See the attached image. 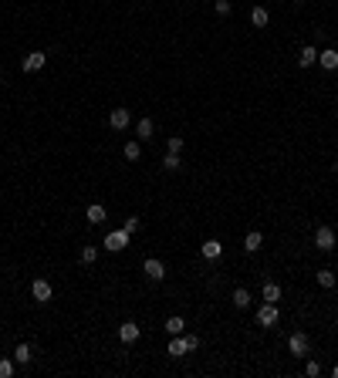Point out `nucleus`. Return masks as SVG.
<instances>
[{
	"instance_id": "1",
	"label": "nucleus",
	"mask_w": 338,
	"mask_h": 378,
	"mask_svg": "<svg viewBox=\"0 0 338 378\" xmlns=\"http://www.w3.org/2000/svg\"><path fill=\"white\" fill-rule=\"evenodd\" d=\"M31 297L37 301V304H48V301L54 297V287H51V281H44V277H34V281H31Z\"/></svg>"
},
{
	"instance_id": "2",
	"label": "nucleus",
	"mask_w": 338,
	"mask_h": 378,
	"mask_svg": "<svg viewBox=\"0 0 338 378\" xmlns=\"http://www.w3.org/2000/svg\"><path fill=\"white\" fill-rule=\"evenodd\" d=\"M105 250H112V253H119V250L129 247V233L125 230H112V233H105Z\"/></svg>"
},
{
	"instance_id": "3",
	"label": "nucleus",
	"mask_w": 338,
	"mask_h": 378,
	"mask_svg": "<svg viewBox=\"0 0 338 378\" xmlns=\"http://www.w3.org/2000/svg\"><path fill=\"white\" fill-rule=\"evenodd\" d=\"M314 247L325 250V253L335 250V230H331V226H318V230H314Z\"/></svg>"
},
{
	"instance_id": "4",
	"label": "nucleus",
	"mask_w": 338,
	"mask_h": 378,
	"mask_svg": "<svg viewBox=\"0 0 338 378\" xmlns=\"http://www.w3.org/2000/svg\"><path fill=\"white\" fill-rule=\"evenodd\" d=\"M257 324L260 328H274V324H277V304H260L257 307Z\"/></svg>"
},
{
	"instance_id": "5",
	"label": "nucleus",
	"mask_w": 338,
	"mask_h": 378,
	"mask_svg": "<svg viewBox=\"0 0 338 378\" xmlns=\"http://www.w3.org/2000/svg\"><path fill=\"white\" fill-rule=\"evenodd\" d=\"M288 351L294 354V358H305L308 354V338H305V331H294L288 338Z\"/></svg>"
},
{
	"instance_id": "6",
	"label": "nucleus",
	"mask_w": 338,
	"mask_h": 378,
	"mask_svg": "<svg viewBox=\"0 0 338 378\" xmlns=\"http://www.w3.org/2000/svg\"><path fill=\"white\" fill-rule=\"evenodd\" d=\"M129 122H132L129 108H112V115H108V125H112L115 132H125V129H129Z\"/></svg>"
},
{
	"instance_id": "7",
	"label": "nucleus",
	"mask_w": 338,
	"mask_h": 378,
	"mask_svg": "<svg viewBox=\"0 0 338 378\" xmlns=\"http://www.w3.org/2000/svg\"><path fill=\"white\" fill-rule=\"evenodd\" d=\"M48 65V54L44 51H34V54H27L24 61H21V68H24L27 74H34V71H41V68Z\"/></svg>"
},
{
	"instance_id": "8",
	"label": "nucleus",
	"mask_w": 338,
	"mask_h": 378,
	"mask_svg": "<svg viewBox=\"0 0 338 378\" xmlns=\"http://www.w3.org/2000/svg\"><path fill=\"white\" fill-rule=\"evenodd\" d=\"M142 274L149 277V281H162V277H166V267H162V260L149 257V260L142 264Z\"/></svg>"
},
{
	"instance_id": "9",
	"label": "nucleus",
	"mask_w": 338,
	"mask_h": 378,
	"mask_svg": "<svg viewBox=\"0 0 338 378\" xmlns=\"http://www.w3.org/2000/svg\"><path fill=\"white\" fill-rule=\"evenodd\" d=\"M183 354H190V341H186V334H173V341H169V358H183Z\"/></svg>"
},
{
	"instance_id": "10",
	"label": "nucleus",
	"mask_w": 338,
	"mask_h": 378,
	"mask_svg": "<svg viewBox=\"0 0 338 378\" xmlns=\"http://www.w3.org/2000/svg\"><path fill=\"white\" fill-rule=\"evenodd\" d=\"M153 132H156V122L149 118V115H142V118L136 122V135L142 138V142H149V138H153Z\"/></svg>"
},
{
	"instance_id": "11",
	"label": "nucleus",
	"mask_w": 338,
	"mask_h": 378,
	"mask_svg": "<svg viewBox=\"0 0 338 378\" xmlns=\"http://www.w3.org/2000/svg\"><path fill=\"white\" fill-rule=\"evenodd\" d=\"M119 338L125 341V345H132V341L139 338V324H136V321H122V324H119Z\"/></svg>"
},
{
	"instance_id": "12",
	"label": "nucleus",
	"mask_w": 338,
	"mask_h": 378,
	"mask_svg": "<svg viewBox=\"0 0 338 378\" xmlns=\"http://www.w3.org/2000/svg\"><path fill=\"white\" fill-rule=\"evenodd\" d=\"M318 65H322L325 71H335V68H338V51H335V48L318 51Z\"/></svg>"
},
{
	"instance_id": "13",
	"label": "nucleus",
	"mask_w": 338,
	"mask_h": 378,
	"mask_svg": "<svg viewBox=\"0 0 338 378\" xmlns=\"http://www.w3.org/2000/svg\"><path fill=\"white\" fill-rule=\"evenodd\" d=\"M260 297H264L267 304H277V301H281V287H277L274 281H267L264 287H260Z\"/></svg>"
},
{
	"instance_id": "14",
	"label": "nucleus",
	"mask_w": 338,
	"mask_h": 378,
	"mask_svg": "<svg viewBox=\"0 0 338 378\" xmlns=\"http://www.w3.org/2000/svg\"><path fill=\"white\" fill-rule=\"evenodd\" d=\"M260 247H264V236H260L257 230H250V233L243 236V250H247V253H257Z\"/></svg>"
},
{
	"instance_id": "15",
	"label": "nucleus",
	"mask_w": 338,
	"mask_h": 378,
	"mask_svg": "<svg viewBox=\"0 0 338 378\" xmlns=\"http://www.w3.org/2000/svg\"><path fill=\"white\" fill-rule=\"evenodd\" d=\"M200 253H203L206 260H217L220 253H223V243H220V240H206V243L200 247Z\"/></svg>"
},
{
	"instance_id": "16",
	"label": "nucleus",
	"mask_w": 338,
	"mask_h": 378,
	"mask_svg": "<svg viewBox=\"0 0 338 378\" xmlns=\"http://www.w3.org/2000/svg\"><path fill=\"white\" fill-rule=\"evenodd\" d=\"M31 358H34V348L21 341V345L14 348V362H17V365H27V362H31Z\"/></svg>"
},
{
	"instance_id": "17",
	"label": "nucleus",
	"mask_w": 338,
	"mask_h": 378,
	"mask_svg": "<svg viewBox=\"0 0 338 378\" xmlns=\"http://www.w3.org/2000/svg\"><path fill=\"white\" fill-rule=\"evenodd\" d=\"M314 61H318V51H314L311 44H305V48H301V54H298V65H301V68H311Z\"/></svg>"
},
{
	"instance_id": "18",
	"label": "nucleus",
	"mask_w": 338,
	"mask_h": 378,
	"mask_svg": "<svg viewBox=\"0 0 338 378\" xmlns=\"http://www.w3.org/2000/svg\"><path fill=\"white\" fill-rule=\"evenodd\" d=\"M166 331H169V334H183V331H186V321L179 317V314H173V317H166Z\"/></svg>"
},
{
	"instance_id": "19",
	"label": "nucleus",
	"mask_w": 338,
	"mask_h": 378,
	"mask_svg": "<svg viewBox=\"0 0 338 378\" xmlns=\"http://www.w3.org/2000/svg\"><path fill=\"white\" fill-rule=\"evenodd\" d=\"M230 301H234L237 307H250V290L247 287H237L234 294H230Z\"/></svg>"
},
{
	"instance_id": "20",
	"label": "nucleus",
	"mask_w": 338,
	"mask_h": 378,
	"mask_svg": "<svg viewBox=\"0 0 338 378\" xmlns=\"http://www.w3.org/2000/svg\"><path fill=\"white\" fill-rule=\"evenodd\" d=\"M179 166H183V162H179V152H166V155H162V169H166V172H176Z\"/></svg>"
},
{
	"instance_id": "21",
	"label": "nucleus",
	"mask_w": 338,
	"mask_h": 378,
	"mask_svg": "<svg viewBox=\"0 0 338 378\" xmlns=\"http://www.w3.org/2000/svg\"><path fill=\"white\" fill-rule=\"evenodd\" d=\"M250 21H254V27H267V21H271V14H267L264 7H254V10H250Z\"/></svg>"
},
{
	"instance_id": "22",
	"label": "nucleus",
	"mask_w": 338,
	"mask_h": 378,
	"mask_svg": "<svg viewBox=\"0 0 338 378\" xmlns=\"http://www.w3.org/2000/svg\"><path fill=\"white\" fill-rule=\"evenodd\" d=\"M88 223H105V206L91 203V206H88Z\"/></svg>"
},
{
	"instance_id": "23",
	"label": "nucleus",
	"mask_w": 338,
	"mask_h": 378,
	"mask_svg": "<svg viewBox=\"0 0 338 378\" xmlns=\"http://www.w3.org/2000/svg\"><path fill=\"white\" fill-rule=\"evenodd\" d=\"M122 152H125V159H129V162H136L139 155H142V145H139V142H125V149H122Z\"/></svg>"
},
{
	"instance_id": "24",
	"label": "nucleus",
	"mask_w": 338,
	"mask_h": 378,
	"mask_svg": "<svg viewBox=\"0 0 338 378\" xmlns=\"http://www.w3.org/2000/svg\"><path fill=\"white\" fill-rule=\"evenodd\" d=\"M95 260H98V247H85V250H81V264H95Z\"/></svg>"
},
{
	"instance_id": "25",
	"label": "nucleus",
	"mask_w": 338,
	"mask_h": 378,
	"mask_svg": "<svg viewBox=\"0 0 338 378\" xmlns=\"http://www.w3.org/2000/svg\"><path fill=\"white\" fill-rule=\"evenodd\" d=\"M318 284L322 287H335V270H318Z\"/></svg>"
},
{
	"instance_id": "26",
	"label": "nucleus",
	"mask_w": 338,
	"mask_h": 378,
	"mask_svg": "<svg viewBox=\"0 0 338 378\" xmlns=\"http://www.w3.org/2000/svg\"><path fill=\"white\" fill-rule=\"evenodd\" d=\"M183 135H169V145H166V152H183Z\"/></svg>"
},
{
	"instance_id": "27",
	"label": "nucleus",
	"mask_w": 338,
	"mask_h": 378,
	"mask_svg": "<svg viewBox=\"0 0 338 378\" xmlns=\"http://www.w3.org/2000/svg\"><path fill=\"white\" fill-rule=\"evenodd\" d=\"M14 365L17 362H10V358H0V378H10V375H14Z\"/></svg>"
},
{
	"instance_id": "28",
	"label": "nucleus",
	"mask_w": 338,
	"mask_h": 378,
	"mask_svg": "<svg viewBox=\"0 0 338 378\" xmlns=\"http://www.w3.org/2000/svg\"><path fill=\"white\" fill-rule=\"evenodd\" d=\"M139 226H142V223H139V216H125V223H122V230H125V233H136Z\"/></svg>"
},
{
	"instance_id": "29",
	"label": "nucleus",
	"mask_w": 338,
	"mask_h": 378,
	"mask_svg": "<svg viewBox=\"0 0 338 378\" xmlns=\"http://www.w3.org/2000/svg\"><path fill=\"white\" fill-rule=\"evenodd\" d=\"M305 375L308 378H318V375H322V365H318V362H308L305 365Z\"/></svg>"
},
{
	"instance_id": "30",
	"label": "nucleus",
	"mask_w": 338,
	"mask_h": 378,
	"mask_svg": "<svg viewBox=\"0 0 338 378\" xmlns=\"http://www.w3.org/2000/svg\"><path fill=\"white\" fill-rule=\"evenodd\" d=\"M213 10H217L220 17H227V14H230V0H217V4H213Z\"/></svg>"
},
{
	"instance_id": "31",
	"label": "nucleus",
	"mask_w": 338,
	"mask_h": 378,
	"mask_svg": "<svg viewBox=\"0 0 338 378\" xmlns=\"http://www.w3.org/2000/svg\"><path fill=\"white\" fill-rule=\"evenodd\" d=\"M331 375H335V378H338V365H335V368H331Z\"/></svg>"
},
{
	"instance_id": "32",
	"label": "nucleus",
	"mask_w": 338,
	"mask_h": 378,
	"mask_svg": "<svg viewBox=\"0 0 338 378\" xmlns=\"http://www.w3.org/2000/svg\"><path fill=\"white\" fill-rule=\"evenodd\" d=\"M335 169H338V159H335Z\"/></svg>"
}]
</instances>
